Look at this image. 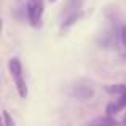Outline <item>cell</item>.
<instances>
[{"instance_id": "3957f363", "label": "cell", "mask_w": 126, "mask_h": 126, "mask_svg": "<svg viewBox=\"0 0 126 126\" xmlns=\"http://www.w3.org/2000/svg\"><path fill=\"white\" fill-rule=\"evenodd\" d=\"M83 3H85V0H65L64 6H62V13H61V15L65 18V16L72 15V13L80 11L81 6H83Z\"/></svg>"}, {"instance_id": "5b68a950", "label": "cell", "mask_w": 126, "mask_h": 126, "mask_svg": "<svg viewBox=\"0 0 126 126\" xmlns=\"http://www.w3.org/2000/svg\"><path fill=\"white\" fill-rule=\"evenodd\" d=\"M8 69L10 74H11L13 80H18V78H22V64L18 58H11L8 61Z\"/></svg>"}, {"instance_id": "6da1fadb", "label": "cell", "mask_w": 126, "mask_h": 126, "mask_svg": "<svg viewBox=\"0 0 126 126\" xmlns=\"http://www.w3.org/2000/svg\"><path fill=\"white\" fill-rule=\"evenodd\" d=\"M27 19L32 27L38 29L43 24V13H45V0H27L26 5Z\"/></svg>"}, {"instance_id": "8992f818", "label": "cell", "mask_w": 126, "mask_h": 126, "mask_svg": "<svg viewBox=\"0 0 126 126\" xmlns=\"http://www.w3.org/2000/svg\"><path fill=\"white\" fill-rule=\"evenodd\" d=\"M15 86H16V89H18V94L21 96V97H27V83H26L24 77L15 80Z\"/></svg>"}, {"instance_id": "52a82bcc", "label": "cell", "mask_w": 126, "mask_h": 126, "mask_svg": "<svg viewBox=\"0 0 126 126\" xmlns=\"http://www.w3.org/2000/svg\"><path fill=\"white\" fill-rule=\"evenodd\" d=\"M105 91L109 93V94H123V93L126 91V85L123 83H117V85H109L105 86Z\"/></svg>"}, {"instance_id": "7a4b0ae2", "label": "cell", "mask_w": 126, "mask_h": 126, "mask_svg": "<svg viewBox=\"0 0 126 126\" xmlns=\"http://www.w3.org/2000/svg\"><path fill=\"white\" fill-rule=\"evenodd\" d=\"M72 96L77 97V99H80V101H86V99H89V97L94 96V89H93L91 86H88V85H78V86L74 88Z\"/></svg>"}, {"instance_id": "9c48e42d", "label": "cell", "mask_w": 126, "mask_h": 126, "mask_svg": "<svg viewBox=\"0 0 126 126\" xmlns=\"http://www.w3.org/2000/svg\"><path fill=\"white\" fill-rule=\"evenodd\" d=\"M120 110H123V109H121V105L118 104V101L110 102V104L105 107V113H107V115H117Z\"/></svg>"}, {"instance_id": "4fadbf2b", "label": "cell", "mask_w": 126, "mask_h": 126, "mask_svg": "<svg viewBox=\"0 0 126 126\" xmlns=\"http://www.w3.org/2000/svg\"><path fill=\"white\" fill-rule=\"evenodd\" d=\"M48 2H51V3H54V2H58V0H48Z\"/></svg>"}, {"instance_id": "5bb4252c", "label": "cell", "mask_w": 126, "mask_h": 126, "mask_svg": "<svg viewBox=\"0 0 126 126\" xmlns=\"http://www.w3.org/2000/svg\"><path fill=\"white\" fill-rule=\"evenodd\" d=\"M125 123H126V120H125Z\"/></svg>"}, {"instance_id": "8fae6325", "label": "cell", "mask_w": 126, "mask_h": 126, "mask_svg": "<svg viewBox=\"0 0 126 126\" xmlns=\"http://www.w3.org/2000/svg\"><path fill=\"white\" fill-rule=\"evenodd\" d=\"M118 104L121 105V109H126V91L120 96V99H118Z\"/></svg>"}, {"instance_id": "ba28073f", "label": "cell", "mask_w": 126, "mask_h": 126, "mask_svg": "<svg viewBox=\"0 0 126 126\" xmlns=\"http://www.w3.org/2000/svg\"><path fill=\"white\" fill-rule=\"evenodd\" d=\"M91 123L93 125H117L118 121L113 118V115H107V113H105V117L96 118V120H93Z\"/></svg>"}, {"instance_id": "30bf717a", "label": "cell", "mask_w": 126, "mask_h": 126, "mask_svg": "<svg viewBox=\"0 0 126 126\" xmlns=\"http://www.w3.org/2000/svg\"><path fill=\"white\" fill-rule=\"evenodd\" d=\"M3 120H5V125L6 126H13V125H15V121L11 120V117H10V113L6 110H3Z\"/></svg>"}, {"instance_id": "277c9868", "label": "cell", "mask_w": 126, "mask_h": 126, "mask_svg": "<svg viewBox=\"0 0 126 126\" xmlns=\"http://www.w3.org/2000/svg\"><path fill=\"white\" fill-rule=\"evenodd\" d=\"M85 16V13L81 11H77V13H72V15H69V16H65L64 18V21H62V24H61V32H65L67 29H70L74 24H77L78 21H80L81 18Z\"/></svg>"}, {"instance_id": "7c38bea8", "label": "cell", "mask_w": 126, "mask_h": 126, "mask_svg": "<svg viewBox=\"0 0 126 126\" xmlns=\"http://www.w3.org/2000/svg\"><path fill=\"white\" fill-rule=\"evenodd\" d=\"M120 38H121V43L126 46V26H123V29H121V34H120Z\"/></svg>"}]
</instances>
